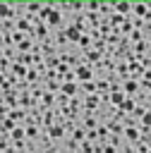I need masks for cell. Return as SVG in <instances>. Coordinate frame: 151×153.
<instances>
[{
  "instance_id": "cell-1",
  "label": "cell",
  "mask_w": 151,
  "mask_h": 153,
  "mask_svg": "<svg viewBox=\"0 0 151 153\" xmlns=\"http://www.w3.org/2000/svg\"><path fill=\"white\" fill-rule=\"evenodd\" d=\"M74 79H77V84L93 81V79H96V74H93V67H89V65H79V67L74 69Z\"/></svg>"
},
{
  "instance_id": "cell-2",
  "label": "cell",
  "mask_w": 151,
  "mask_h": 153,
  "mask_svg": "<svg viewBox=\"0 0 151 153\" xmlns=\"http://www.w3.org/2000/svg\"><path fill=\"white\" fill-rule=\"evenodd\" d=\"M125 98H127V96H125L122 91H113V93L105 98V105H108V108H120V105L125 103Z\"/></svg>"
}]
</instances>
